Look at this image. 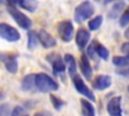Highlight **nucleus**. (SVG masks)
<instances>
[{
    "mask_svg": "<svg viewBox=\"0 0 129 116\" xmlns=\"http://www.w3.org/2000/svg\"><path fill=\"white\" fill-rule=\"evenodd\" d=\"M35 88L42 93H52L54 91H57L59 86L47 74L38 73L35 74Z\"/></svg>",
    "mask_w": 129,
    "mask_h": 116,
    "instance_id": "f257e3e1",
    "label": "nucleus"
},
{
    "mask_svg": "<svg viewBox=\"0 0 129 116\" xmlns=\"http://www.w3.org/2000/svg\"><path fill=\"white\" fill-rule=\"evenodd\" d=\"M95 13V7L93 3L89 0L83 1L75 8L74 18L77 23H82L88 19H90Z\"/></svg>",
    "mask_w": 129,
    "mask_h": 116,
    "instance_id": "f03ea898",
    "label": "nucleus"
},
{
    "mask_svg": "<svg viewBox=\"0 0 129 116\" xmlns=\"http://www.w3.org/2000/svg\"><path fill=\"white\" fill-rule=\"evenodd\" d=\"M7 11L10 14V16L14 19V21L23 29L29 30L30 27L32 26V21L31 19L25 15L23 12H21L19 9L16 8V6H12V5H8L7 7Z\"/></svg>",
    "mask_w": 129,
    "mask_h": 116,
    "instance_id": "7ed1b4c3",
    "label": "nucleus"
},
{
    "mask_svg": "<svg viewBox=\"0 0 129 116\" xmlns=\"http://www.w3.org/2000/svg\"><path fill=\"white\" fill-rule=\"evenodd\" d=\"M0 37L8 42H16L20 40V32L12 25L6 22H0Z\"/></svg>",
    "mask_w": 129,
    "mask_h": 116,
    "instance_id": "20e7f679",
    "label": "nucleus"
},
{
    "mask_svg": "<svg viewBox=\"0 0 129 116\" xmlns=\"http://www.w3.org/2000/svg\"><path fill=\"white\" fill-rule=\"evenodd\" d=\"M46 61L49 63L52 72L56 76H62L67 70V66L64 63V60L58 54L57 52H52L46 55Z\"/></svg>",
    "mask_w": 129,
    "mask_h": 116,
    "instance_id": "39448f33",
    "label": "nucleus"
},
{
    "mask_svg": "<svg viewBox=\"0 0 129 116\" xmlns=\"http://www.w3.org/2000/svg\"><path fill=\"white\" fill-rule=\"evenodd\" d=\"M73 84H74V86H75V89H76L81 95H83L85 98L89 99V100L92 101V102H95V101H96V97H95L93 91L88 87V85L84 82L83 78H82L80 75L76 74V75L73 77Z\"/></svg>",
    "mask_w": 129,
    "mask_h": 116,
    "instance_id": "423d86ee",
    "label": "nucleus"
},
{
    "mask_svg": "<svg viewBox=\"0 0 129 116\" xmlns=\"http://www.w3.org/2000/svg\"><path fill=\"white\" fill-rule=\"evenodd\" d=\"M57 33L60 39L64 42H70L74 38V25L71 20H62L57 24Z\"/></svg>",
    "mask_w": 129,
    "mask_h": 116,
    "instance_id": "0eeeda50",
    "label": "nucleus"
},
{
    "mask_svg": "<svg viewBox=\"0 0 129 116\" xmlns=\"http://www.w3.org/2000/svg\"><path fill=\"white\" fill-rule=\"evenodd\" d=\"M0 62L4 64L8 73L15 75L18 72V60L17 54L0 52Z\"/></svg>",
    "mask_w": 129,
    "mask_h": 116,
    "instance_id": "6e6552de",
    "label": "nucleus"
},
{
    "mask_svg": "<svg viewBox=\"0 0 129 116\" xmlns=\"http://www.w3.org/2000/svg\"><path fill=\"white\" fill-rule=\"evenodd\" d=\"M121 101H122L121 96H114L108 101L106 109L110 116H122Z\"/></svg>",
    "mask_w": 129,
    "mask_h": 116,
    "instance_id": "1a4fd4ad",
    "label": "nucleus"
},
{
    "mask_svg": "<svg viewBox=\"0 0 129 116\" xmlns=\"http://www.w3.org/2000/svg\"><path fill=\"white\" fill-rule=\"evenodd\" d=\"M37 36H38V40L39 43L42 45L43 48L48 49V48H53L56 45V39L46 30L40 29L37 32Z\"/></svg>",
    "mask_w": 129,
    "mask_h": 116,
    "instance_id": "9d476101",
    "label": "nucleus"
},
{
    "mask_svg": "<svg viewBox=\"0 0 129 116\" xmlns=\"http://www.w3.org/2000/svg\"><path fill=\"white\" fill-rule=\"evenodd\" d=\"M112 85V78L108 75H98L93 81V88L98 91H104Z\"/></svg>",
    "mask_w": 129,
    "mask_h": 116,
    "instance_id": "9b49d317",
    "label": "nucleus"
},
{
    "mask_svg": "<svg viewBox=\"0 0 129 116\" xmlns=\"http://www.w3.org/2000/svg\"><path fill=\"white\" fill-rule=\"evenodd\" d=\"M91 38V32L86 29V28H80L77 31L75 40H76V44L80 49H84L87 44L89 43Z\"/></svg>",
    "mask_w": 129,
    "mask_h": 116,
    "instance_id": "f8f14e48",
    "label": "nucleus"
},
{
    "mask_svg": "<svg viewBox=\"0 0 129 116\" xmlns=\"http://www.w3.org/2000/svg\"><path fill=\"white\" fill-rule=\"evenodd\" d=\"M80 67H81V71H82V74L85 77V79L90 81L93 77V68H92L91 63L89 61V56L85 53L81 55Z\"/></svg>",
    "mask_w": 129,
    "mask_h": 116,
    "instance_id": "ddd939ff",
    "label": "nucleus"
},
{
    "mask_svg": "<svg viewBox=\"0 0 129 116\" xmlns=\"http://www.w3.org/2000/svg\"><path fill=\"white\" fill-rule=\"evenodd\" d=\"M63 60H64V63H66L69 75L73 78L77 74V61H76L75 56L71 53H66L64 56H63Z\"/></svg>",
    "mask_w": 129,
    "mask_h": 116,
    "instance_id": "4468645a",
    "label": "nucleus"
},
{
    "mask_svg": "<svg viewBox=\"0 0 129 116\" xmlns=\"http://www.w3.org/2000/svg\"><path fill=\"white\" fill-rule=\"evenodd\" d=\"M21 90L24 92L31 91L35 88V74H28L21 80Z\"/></svg>",
    "mask_w": 129,
    "mask_h": 116,
    "instance_id": "2eb2a0df",
    "label": "nucleus"
},
{
    "mask_svg": "<svg viewBox=\"0 0 129 116\" xmlns=\"http://www.w3.org/2000/svg\"><path fill=\"white\" fill-rule=\"evenodd\" d=\"M93 43H94V47H95V51H96V54L102 59L103 61H108L109 60V56H110V51L109 49L102 43L98 42L97 40H93Z\"/></svg>",
    "mask_w": 129,
    "mask_h": 116,
    "instance_id": "dca6fc26",
    "label": "nucleus"
},
{
    "mask_svg": "<svg viewBox=\"0 0 129 116\" xmlns=\"http://www.w3.org/2000/svg\"><path fill=\"white\" fill-rule=\"evenodd\" d=\"M81 107H82V113L84 116H96L95 107L89 99L87 98L81 99Z\"/></svg>",
    "mask_w": 129,
    "mask_h": 116,
    "instance_id": "f3484780",
    "label": "nucleus"
},
{
    "mask_svg": "<svg viewBox=\"0 0 129 116\" xmlns=\"http://www.w3.org/2000/svg\"><path fill=\"white\" fill-rule=\"evenodd\" d=\"M125 6H126L125 3L122 2V1L115 3V4L110 8V10H109V12H108V17H109L110 19H115V18H117V16H119V14H122V12H123L124 9H125Z\"/></svg>",
    "mask_w": 129,
    "mask_h": 116,
    "instance_id": "a211bd4d",
    "label": "nucleus"
},
{
    "mask_svg": "<svg viewBox=\"0 0 129 116\" xmlns=\"http://www.w3.org/2000/svg\"><path fill=\"white\" fill-rule=\"evenodd\" d=\"M38 42H39V40H38L37 33L34 30L29 29L27 32V48L29 50L35 49L38 45Z\"/></svg>",
    "mask_w": 129,
    "mask_h": 116,
    "instance_id": "6ab92c4d",
    "label": "nucleus"
},
{
    "mask_svg": "<svg viewBox=\"0 0 129 116\" xmlns=\"http://www.w3.org/2000/svg\"><path fill=\"white\" fill-rule=\"evenodd\" d=\"M8 2L9 5H12V6H20L26 10H29V11H33L35 9L36 6L32 5L31 3H29L28 0H6Z\"/></svg>",
    "mask_w": 129,
    "mask_h": 116,
    "instance_id": "aec40b11",
    "label": "nucleus"
},
{
    "mask_svg": "<svg viewBox=\"0 0 129 116\" xmlns=\"http://www.w3.org/2000/svg\"><path fill=\"white\" fill-rule=\"evenodd\" d=\"M103 23V16L102 15H97L93 17L89 22H88V27L92 31H96L100 28V26Z\"/></svg>",
    "mask_w": 129,
    "mask_h": 116,
    "instance_id": "412c9836",
    "label": "nucleus"
},
{
    "mask_svg": "<svg viewBox=\"0 0 129 116\" xmlns=\"http://www.w3.org/2000/svg\"><path fill=\"white\" fill-rule=\"evenodd\" d=\"M49 100H50V102H51L52 107H53L56 111H60V110L64 107V105H66V102H64L63 100H61L59 97H57V96H55V95H53V94H50V95H49Z\"/></svg>",
    "mask_w": 129,
    "mask_h": 116,
    "instance_id": "4be33fe9",
    "label": "nucleus"
},
{
    "mask_svg": "<svg viewBox=\"0 0 129 116\" xmlns=\"http://www.w3.org/2000/svg\"><path fill=\"white\" fill-rule=\"evenodd\" d=\"M112 63L114 66L119 67V68H124L129 66V59L127 56H122V55H115L112 59Z\"/></svg>",
    "mask_w": 129,
    "mask_h": 116,
    "instance_id": "5701e85b",
    "label": "nucleus"
},
{
    "mask_svg": "<svg viewBox=\"0 0 129 116\" xmlns=\"http://www.w3.org/2000/svg\"><path fill=\"white\" fill-rule=\"evenodd\" d=\"M119 24L122 27H125L126 25L129 24V7L126 8L122 12V14L120 16V19H119Z\"/></svg>",
    "mask_w": 129,
    "mask_h": 116,
    "instance_id": "b1692460",
    "label": "nucleus"
},
{
    "mask_svg": "<svg viewBox=\"0 0 129 116\" xmlns=\"http://www.w3.org/2000/svg\"><path fill=\"white\" fill-rule=\"evenodd\" d=\"M11 114L10 106L8 104H2L0 106V116H9Z\"/></svg>",
    "mask_w": 129,
    "mask_h": 116,
    "instance_id": "393cba45",
    "label": "nucleus"
},
{
    "mask_svg": "<svg viewBox=\"0 0 129 116\" xmlns=\"http://www.w3.org/2000/svg\"><path fill=\"white\" fill-rule=\"evenodd\" d=\"M22 112H23L22 107H20V106H15V107L11 110L10 116H21Z\"/></svg>",
    "mask_w": 129,
    "mask_h": 116,
    "instance_id": "a878e982",
    "label": "nucleus"
},
{
    "mask_svg": "<svg viewBox=\"0 0 129 116\" xmlns=\"http://www.w3.org/2000/svg\"><path fill=\"white\" fill-rule=\"evenodd\" d=\"M121 50H122V52H124V53H126V54H127V53L129 52V42L124 43V44L122 45Z\"/></svg>",
    "mask_w": 129,
    "mask_h": 116,
    "instance_id": "bb28decb",
    "label": "nucleus"
},
{
    "mask_svg": "<svg viewBox=\"0 0 129 116\" xmlns=\"http://www.w3.org/2000/svg\"><path fill=\"white\" fill-rule=\"evenodd\" d=\"M124 35L126 36V38H128L129 39V26L127 27V29L125 30V32H124Z\"/></svg>",
    "mask_w": 129,
    "mask_h": 116,
    "instance_id": "cd10ccee",
    "label": "nucleus"
},
{
    "mask_svg": "<svg viewBox=\"0 0 129 116\" xmlns=\"http://www.w3.org/2000/svg\"><path fill=\"white\" fill-rule=\"evenodd\" d=\"M113 0H103V3L105 4V5H108L109 3H111Z\"/></svg>",
    "mask_w": 129,
    "mask_h": 116,
    "instance_id": "c85d7f7f",
    "label": "nucleus"
},
{
    "mask_svg": "<svg viewBox=\"0 0 129 116\" xmlns=\"http://www.w3.org/2000/svg\"><path fill=\"white\" fill-rule=\"evenodd\" d=\"M33 116H44V115L42 113H40V112H37V113H34Z\"/></svg>",
    "mask_w": 129,
    "mask_h": 116,
    "instance_id": "c756f323",
    "label": "nucleus"
},
{
    "mask_svg": "<svg viewBox=\"0 0 129 116\" xmlns=\"http://www.w3.org/2000/svg\"><path fill=\"white\" fill-rule=\"evenodd\" d=\"M95 1H96V2H100L101 0H95Z\"/></svg>",
    "mask_w": 129,
    "mask_h": 116,
    "instance_id": "7c9ffc66",
    "label": "nucleus"
},
{
    "mask_svg": "<svg viewBox=\"0 0 129 116\" xmlns=\"http://www.w3.org/2000/svg\"><path fill=\"white\" fill-rule=\"evenodd\" d=\"M127 91H128V92H129V86H128V87H127Z\"/></svg>",
    "mask_w": 129,
    "mask_h": 116,
    "instance_id": "2f4dec72",
    "label": "nucleus"
},
{
    "mask_svg": "<svg viewBox=\"0 0 129 116\" xmlns=\"http://www.w3.org/2000/svg\"><path fill=\"white\" fill-rule=\"evenodd\" d=\"M127 57H128V59H129V52H128V53H127Z\"/></svg>",
    "mask_w": 129,
    "mask_h": 116,
    "instance_id": "473e14b6",
    "label": "nucleus"
},
{
    "mask_svg": "<svg viewBox=\"0 0 129 116\" xmlns=\"http://www.w3.org/2000/svg\"><path fill=\"white\" fill-rule=\"evenodd\" d=\"M23 116H28V115H23Z\"/></svg>",
    "mask_w": 129,
    "mask_h": 116,
    "instance_id": "72a5a7b5",
    "label": "nucleus"
},
{
    "mask_svg": "<svg viewBox=\"0 0 129 116\" xmlns=\"http://www.w3.org/2000/svg\"><path fill=\"white\" fill-rule=\"evenodd\" d=\"M128 72H129V70H128Z\"/></svg>",
    "mask_w": 129,
    "mask_h": 116,
    "instance_id": "f704fd0d",
    "label": "nucleus"
}]
</instances>
